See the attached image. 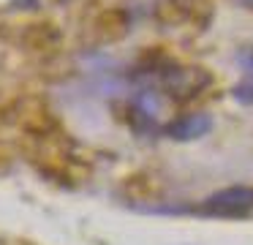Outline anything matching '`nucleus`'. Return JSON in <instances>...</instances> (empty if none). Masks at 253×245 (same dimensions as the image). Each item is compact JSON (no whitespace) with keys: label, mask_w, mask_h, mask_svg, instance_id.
<instances>
[{"label":"nucleus","mask_w":253,"mask_h":245,"mask_svg":"<svg viewBox=\"0 0 253 245\" xmlns=\"http://www.w3.org/2000/svg\"><path fill=\"white\" fill-rule=\"evenodd\" d=\"M210 210L218 212H242L253 207V188L251 185H229V188L218 191L207 199Z\"/></svg>","instance_id":"1"},{"label":"nucleus","mask_w":253,"mask_h":245,"mask_svg":"<svg viewBox=\"0 0 253 245\" xmlns=\"http://www.w3.org/2000/svg\"><path fill=\"white\" fill-rule=\"evenodd\" d=\"M210 128H212L210 114H188V117H180L166 125V134L177 142H191V139H199V136L210 134Z\"/></svg>","instance_id":"2"},{"label":"nucleus","mask_w":253,"mask_h":245,"mask_svg":"<svg viewBox=\"0 0 253 245\" xmlns=\"http://www.w3.org/2000/svg\"><path fill=\"white\" fill-rule=\"evenodd\" d=\"M234 98L240 103H253V74H248L245 79L234 87Z\"/></svg>","instance_id":"3"},{"label":"nucleus","mask_w":253,"mask_h":245,"mask_svg":"<svg viewBox=\"0 0 253 245\" xmlns=\"http://www.w3.org/2000/svg\"><path fill=\"white\" fill-rule=\"evenodd\" d=\"M237 63H240L242 68H248V71L253 74V47L240 49V54H237Z\"/></svg>","instance_id":"4"},{"label":"nucleus","mask_w":253,"mask_h":245,"mask_svg":"<svg viewBox=\"0 0 253 245\" xmlns=\"http://www.w3.org/2000/svg\"><path fill=\"white\" fill-rule=\"evenodd\" d=\"M14 3H17L19 8H33V5L39 3V0H14Z\"/></svg>","instance_id":"5"}]
</instances>
